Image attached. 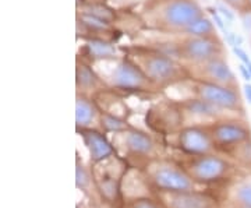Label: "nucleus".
Instances as JSON below:
<instances>
[{
  "instance_id": "nucleus-10",
  "label": "nucleus",
  "mask_w": 251,
  "mask_h": 208,
  "mask_svg": "<svg viewBox=\"0 0 251 208\" xmlns=\"http://www.w3.org/2000/svg\"><path fill=\"white\" fill-rule=\"evenodd\" d=\"M82 137H84L85 145L90 151L91 159L94 162H100L113 154V147L103 134L94 131V130H88V131L82 133Z\"/></svg>"
},
{
  "instance_id": "nucleus-19",
  "label": "nucleus",
  "mask_w": 251,
  "mask_h": 208,
  "mask_svg": "<svg viewBox=\"0 0 251 208\" xmlns=\"http://www.w3.org/2000/svg\"><path fill=\"white\" fill-rule=\"evenodd\" d=\"M81 21H82V24H85L87 27L92 28V29H106L109 27L108 20L98 17L95 14H91L88 11L81 14Z\"/></svg>"
},
{
  "instance_id": "nucleus-8",
  "label": "nucleus",
  "mask_w": 251,
  "mask_h": 208,
  "mask_svg": "<svg viewBox=\"0 0 251 208\" xmlns=\"http://www.w3.org/2000/svg\"><path fill=\"white\" fill-rule=\"evenodd\" d=\"M218 44L209 36H193L184 45V53L196 62H209L215 59Z\"/></svg>"
},
{
  "instance_id": "nucleus-3",
  "label": "nucleus",
  "mask_w": 251,
  "mask_h": 208,
  "mask_svg": "<svg viewBox=\"0 0 251 208\" xmlns=\"http://www.w3.org/2000/svg\"><path fill=\"white\" fill-rule=\"evenodd\" d=\"M198 95L206 102L215 105L216 108L237 109L240 106L239 94L227 85L216 82H201L198 87Z\"/></svg>"
},
{
  "instance_id": "nucleus-11",
  "label": "nucleus",
  "mask_w": 251,
  "mask_h": 208,
  "mask_svg": "<svg viewBox=\"0 0 251 208\" xmlns=\"http://www.w3.org/2000/svg\"><path fill=\"white\" fill-rule=\"evenodd\" d=\"M211 200L196 191L171 193V200L168 203L169 208H211Z\"/></svg>"
},
{
  "instance_id": "nucleus-29",
  "label": "nucleus",
  "mask_w": 251,
  "mask_h": 208,
  "mask_svg": "<svg viewBox=\"0 0 251 208\" xmlns=\"http://www.w3.org/2000/svg\"><path fill=\"white\" fill-rule=\"evenodd\" d=\"M244 94H246V98H247V101L251 104V84L250 82H247V84H244Z\"/></svg>"
},
{
  "instance_id": "nucleus-15",
  "label": "nucleus",
  "mask_w": 251,
  "mask_h": 208,
  "mask_svg": "<svg viewBox=\"0 0 251 208\" xmlns=\"http://www.w3.org/2000/svg\"><path fill=\"white\" fill-rule=\"evenodd\" d=\"M87 48L90 51L91 56L95 59H109L116 54L115 46L102 39H91L87 44Z\"/></svg>"
},
{
  "instance_id": "nucleus-17",
  "label": "nucleus",
  "mask_w": 251,
  "mask_h": 208,
  "mask_svg": "<svg viewBox=\"0 0 251 208\" xmlns=\"http://www.w3.org/2000/svg\"><path fill=\"white\" fill-rule=\"evenodd\" d=\"M188 112H191L193 115L198 116H215L216 115V106L206 102L202 98L194 101H188L187 102Z\"/></svg>"
},
{
  "instance_id": "nucleus-21",
  "label": "nucleus",
  "mask_w": 251,
  "mask_h": 208,
  "mask_svg": "<svg viewBox=\"0 0 251 208\" xmlns=\"http://www.w3.org/2000/svg\"><path fill=\"white\" fill-rule=\"evenodd\" d=\"M90 173L87 172V169L82 165L77 163V168H75V184H77V187L81 190L87 189L90 184Z\"/></svg>"
},
{
  "instance_id": "nucleus-13",
  "label": "nucleus",
  "mask_w": 251,
  "mask_h": 208,
  "mask_svg": "<svg viewBox=\"0 0 251 208\" xmlns=\"http://www.w3.org/2000/svg\"><path fill=\"white\" fill-rule=\"evenodd\" d=\"M126 145L134 154H150L153 150V143L151 137H148L143 131L128 130L126 133Z\"/></svg>"
},
{
  "instance_id": "nucleus-23",
  "label": "nucleus",
  "mask_w": 251,
  "mask_h": 208,
  "mask_svg": "<svg viewBox=\"0 0 251 208\" xmlns=\"http://www.w3.org/2000/svg\"><path fill=\"white\" fill-rule=\"evenodd\" d=\"M208 10H209L211 18H212V21L215 23L216 27L219 28V29H221V31L224 32L225 35H226V34H227V29H226V26H225V23H224V18L221 17L219 11H218V10H215V9H212V7H209Z\"/></svg>"
},
{
  "instance_id": "nucleus-16",
  "label": "nucleus",
  "mask_w": 251,
  "mask_h": 208,
  "mask_svg": "<svg viewBox=\"0 0 251 208\" xmlns=\"http://www.w3.org/2000/svg\"><path fill=\"white\" fill-rule=\"evenodd\" d=\"M184 29L191 36H209L214 32V23L208 17L201 16Z\"/></svg>"
},
{
  "instance_id": "nucleus-7",
  "label": "nucleus",
  "mask_w": 251,
  "mask_h": 208,
  "mask_svg": "<svg viewBox=\"0 0 251 208\" xmlns=\"http://www.w3.org/2000/svg\"><path fill=\"white\" fill-rule=\"evenodd\" d=\"M180 147L186 153L193 155H205L212 150L211 137L200 127L183 129L179 137Z\"/></svg>"
},
{
  "instance_id": "nucleus-2",
  "label": "nucleus",
  "mask_w": 251,
  "mask_h": 208,
  "mask_svg": "<svg viewBox=\"0 0 251 208\" xmlns=\"http://www.w3.org/2000/svg\"><path fill=\"white\" fill-rule=\"evenodd\" d=\"M153 183L159 190L168 193L194 191V179L187 173L169 166H163L153 173Z\"/></svg>"
},
{
  "instance_id": "nucleus-30",
  "label": "nucleus",
  "mask_w": 251,
  "mask_h": 208,
  "mask_svg": "<svg viewBox=\"0 0 251 208\" xmlns=\"http://www.w3.org/2000/svg\"><path fill=\"white\" fill-rule=\"evenodd\" d=\"M227 3H230V4H233V6H242L243 3H244V0H226Z\"/></svg>"
},
{
  "instance_id": "nucleus-34",
  "label": "nucleus",
  "mask_w": 251,
  "mask_h": 208,
  "mask_svg": "<svg viewBox=\"0 0 251 208\" xmlns=\"http://www.w3.org/2000/svg\"><path fill=\"white\" fill-rule=\"evenodd\" d=\"M249 3H250V4H251V0H249Z\"/></svg>"
},
{
  "instance_id": "nucleus-24",
  "label": "nucleus",
  "mask_w": 251,
  "mask_h": 208,
  "mask_svg": "<svg viewBox=\"0 0 251 208\" xmlns=\"http://www.w3.org/2000/svg\"><path fill=\"white\" fill-rule=\"evenodd\" d=\"M226 41H227V44L232 46V48H236V46H240L243 44V38L240 35H237V34H234V32H227L226 34Z\"/></svg>"
},
{
  "instance_id": "nucleus-5",
  "label": "nucleus",
  "mask_w": 251,
  "mask_h": 208,
  "mask_svg": "<svg viewBox=\"0 0 251 208\" xmlns=\"http://www.w3.org/2000/svg\"><path fill=\"white\" fill-rule=\"evenodd\" d=\"M147 74L131 62L123 60L112 74V84L120 90H141L147 84Z\"/></svg>"
},
{
  "instance_id": "nucleus-32",
  "label": "nucleus",
  "mask_w": 251,
  "mask_h": 208,
  "mask_svg": "<svg viewBox=\"0 0 251 208\" xmlns=\"http://www.w3.org/2000/svg\"><path fill=\"white\" fill-rule=\"evenodd\" d=\"M246 66H247V67H249V70H250V73H251V62L249 64H246Z\"/></svg>"
},
{
  "instance_id": "nucleus-14",
  "label": "nucleus",
  "mask_w": 251,
  "mask_h": 208,
  "mask_svg": "<svg viewBox=\"0 0 251 208\" xmlns=\"http://www.w3.org/2000/svg\"><path fill=\"white\" fill-rule=\"evenodd\" d=\"M95 115H97V109L90 101L78 97L75 101V123H77V126H90L92 120L95 119Z\"/></svg>"
},
{
  "instance_id": "nucleus-20",
  "label": "nucleus",
  "mask_w": 251,
  "mask_h": 208,
  "mask_svg": "<svg viewBox=\"0 0 251 208\" xmlns=\"http://www.w3.org/2000/svg\"><path fill=\"white\" fill-rule=\"evenodd\" d=\"M77 82L81 87H92L97 82V77L87 66H80L77 69Z\"/></svg>"
},
{
  "instance_id": "nucleus-9",
  "label": "nucleus",
  "mask_w": 251,
  "mask_h": 208,
  "mask_svg": "<svg viewBox=\"0 0 251 208\" xmlns=\"http://www.w3.org/2000/svg\"><path fill=\"white\" fill-rule=\"evenodd\" d=\"M214 138L224 145L240 144L250 138V130L239 123H219L214 127Z\"/></svg>"
},
{
  "instance_id": "nucleus-28",
  "label": "nucleus",
  "mask_w": 251,
  "mask_h": 208,
  "mask_svg": "<svg viewBox=\"0 0 251 208\" xmlns=\"http://www.w3.org/2000/svg\"><path fill=\"white\" fill-rule=\"evenodd\" d=\"M243 27L246 31H251V16L250 14H246L244 17H243Z\"/></svg>"
},
{
  "instance_id": "nucleus-6",
  "label": "nucleus",
  "mask_w": 251,
  "mask_h": 208,
  "mask_svg": "<svg viewBox=\"0 0 251 208\" xmlns=\"http://www.w3.org/2000/svg\"><path fill=\"white\" fill-rule=\"evenodd\" d=\"M144 73L155 82H169L179 76V66L163 54L150 56L144 63Z\"/></svg>"
},
{
  "instance_id": "nucleus-33",
  "label": "nucleus",
  "mask_w": 251,
  "mask_h": 208,
  "mask_svg": "<svg viewBox=\"0 0 251 208\" xmlns=\"http://www.w3.org/2000/svg\"><path fill=\"white\" fill-rule=\"evenodd\" d=\"M240 208H250V207H244V206H242V207H240Z\"/></svg>"
},
{
  "instance_id": "nucleus-12",
  "label": "nucleus",
  "mask_w": 251,
  "mask_h": 208,
  "mask_svg": "<svg viewBox=\"0 0 251 208\" xmlns=\"http://www.w3.org/2000/svg\"><path fill=\"white\" fill-rule=\"evenodd\" d=\"M205 72L216 84L229 85V84L234 82V74L232 72V69L229 67V64L226 62L218 59V57L206 62Z\"/></svg>"
},
{
  "instance_id": "nucleus-31",
  "label": "nucleus",
  "mask_w": 251,
  "mask_h": 208,
  "mask_svg": "<svg viewBox=\"0 0 251 208\" xmlns=\"http://www.w3.org/2000/svg\"><path fill=\"white\" fill-rule=\"evenodd\" d=\"M135 208H153L151 204H140L138 207H135Z\"/></svg>"
},
{
  "instance_id": "nucleus-22",
  "label": "nucleus",
  "mask_w": 251,
  "mask_h": 208,
  "mask_svg": "<svg viewBox=\"0 0 251 208\" xmlns=\"http://www.w3.org/2000/svg\"><path fill=\"white\" fill-rule=\"evenodd\" d=\"M236 197L242 206L251 208V183L242 184L236 191Z\"/></svg>"
},
{
  "instance_id": "nucleus-26",
  "label": "nucleus",
  "mask_w": 251,
  "mask_h": 208,
  "mask_svg": "<svg viewBox=\"0 0 251 208\" xmlns=\"http://www.w3.org/2000/svg\"><path fill=\"white\" fill-rule=\"evenodd\" d=\"M233 53L236 54V56H237V57H239L240 60H242V63L249 64L251 62V59L249 57V54L246 53V52L243 51L242 48H240V46H236V48H233Z\"/></svg>"
},
{
  "instance_id": "nucleus-4",
  "label": "nucleus",
  "mask_w": 251,
  "mask_h": 208,
  "mask_svg": "<svg viewBox=\"0 0 251 208\" xmlns=\"http://www.w3.org/2000/svg\"><path fill=\"white\" fill-rule=\"evenodd\" d=\"M230 165L214 155H205L194 161L190 168V176L198 182L218 181L229 171Z\"/></svg>"
},
{
  "instance_id": "nucleus-18",
  "label": "nucleus",
  "mask_w": 251,
  "mask_h": 208,
  "mask_svg": "<svg viewBox=\"0 0 251 208\" xmlns=\"http://www.w3.org/2000/svg\"><path fill=\"white\" fill-rule=\"evenodd\" d=\"M100 123H102V127L106 131H120V130H125L126 127H127L125 120H122V119L117 118L115 115H109V113L102 115Z\"/></svg>"
},
{
  "instance_id": "nucleus-25",
  "label": "nucleus",
  "mask_w": 251,
  "mask_h": 208,
  "mask_svg": "<svg viewBox=\"0 0 251 208\" xmlns=\"http://www.w3.org/2000/svg\"><path fill=\"white\" fill-rule=\"evenodd\" d=\"M218 11L226 20V23H233L234 21V14L229 9H226L224 4H221V3L218 4Z\"/></svg>"
},
{
  "instance_id": "nucleus-27",
  "label": "nucleus",
  "mask_w": 251,
  "mask_h": 208,
  "mask_svg": "<svg viewBox=\"0 0 251 208\" xmlns=\"http://www.w3.org/2000/svg\"><path fill=\"white\" fill-rule=\"evenodd\" d=\"M239 72L242 74V77L246 80V81H250L251 80V73L249 70V67L246 66L244 63H240L239 64Z\"/></svg>"
},
{
  "instance_id": "nucleus-1",
  "label": "nucleus",
  "mask_w": 251,
  "mask_h": 208,
  "mask_svg": "<svg viewBox=\"0 0 251 208\" xmlns=\"http://www.w3.org/2000/svg\"><path fill=\"white\" fill-rule=\"evenodd\" d=\"M162 14L172 27L186 28L202 16V10L193 0H173L165 6Z\"/></svg>"
}]
</instances>
